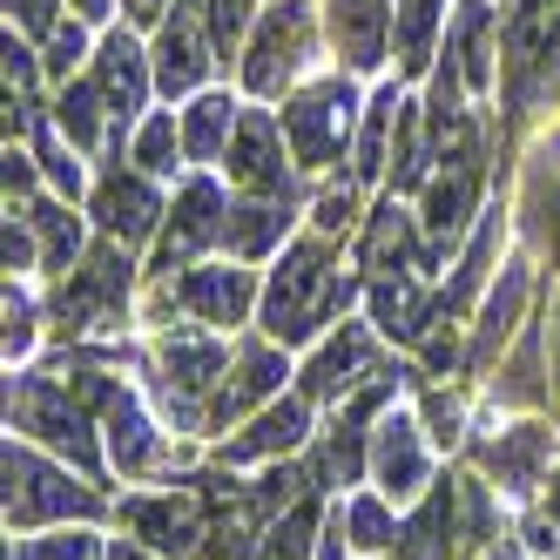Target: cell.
<instances>
[{"instance_id":"20","label":"cell","mask_w":560,"mask_h":560,"mask_svg":"<svg viewBox=\"0 0 560 560\" xmlns=\"http://www.w3.org/2000/svg\"><path fill=\"white\" fill-rule=\"evenodd\" d=\"M304 439H311V398H270V406L250 419V432L223 446V459H230V466L277 459V453H298Z\"/></svg>"},{"instance_id":"5","label":"cell","mask_w":560,"mask_h":560,"mask_svg":"<svg viewBox=\"0 0 560 560\" xmlns=\"http://www.w3.org/2000/svg\"><path fill=\"white\" fill-rule=\"evenodd\" d=\"M311 61V0H277L257 21L244 48V89L250 95H284Z\"/></svg>"},{"instance_id":"51","label":"cell","mask_w":560,"mask_h":560,"mask_svg":"<svg viewBox=\"0 0 560 560\" xmlns=\"http://www.w3.org/2000/svg\"><path fill=\"white\" fill-rule=\"evenodd\" d=\"M487 560H527V553H513V547H487Z\"/></svg>"},{"instance_id":"9","label":"cell","mask_w":560,"mask_h":560,"mask_svg":"<svg viewBox=\"0 0 560 560\" xmlns=\"http://www.w3.org/2000/svg\"><path fill=\"white\" fill-rule=\"evenodd\" d=\"M223 170H230V183L244 189V196H277V203H298V176H291V163H284L277 122H270V115H257V108L236 122Z\"/></svg>"},{"instance_id":"13","label":"cell","mask_w":560,"mask_h":560,"mask_svg":"<svg viewBox=\"0 0 560 560\" xmlns=\"http://www.w3.org/2000/svg\"><path fill=\"white\" fill-rule=\"evenodd\" d=\"M506 82H513V102H527V108H540V102L560 89V14H547V8H527V14H520Z\"/></svg>"},{"instance_id":"19","label":"cell","mask_w":560,"mask_h":560,"mask_svg":"<svg viewBox=\"0 0 560 560\" xmlns=\"http://www.w3.org/2000/svg\"><path fill=\"white\" fill-rule=\"evenodd\" d=\"M122 520L136 527V540L163 547V553H196L203 547V506L196 493H163V500H129Z\"/></svg>"},{"instance_id":"17","label":"cell","mask_w":560,"mask_h":560,"mask_svg":"<svg viewBox=\"0 0 560 560\" xmlns=\"http://www.w3.org/2000/svg\"><path fill=\"white\" fill-rule=\"evenodd\" d=\"M102 432H108V459L122 466L129 479H149V472L170 466V439H163V425L142 412L136 392H115V406L102 412Z\"/></svg>"},{"instance_id":"21","label":"cell","mask_w":560,"mask_h":560,"mask_svg":"<svg viewBox=\"0 0 560 560\" xmlns=\"http://www.w3.org/2000/svg\"><path fill=\"white\" fill-rule=\"evenodd\" d=\"M425 250L432 244H419V223L385 196V203L372 210V230H365V270H372V284H378V277H419Z\"/></svg>"},{"instance_id":"6","label":"cell","mask_w":560,"mask_h":560,"mask_svg":"<svg viewBox=\"0 0 560 560\" xmlns=\"http://www.w3.org/2000/svg\"><path fill=\"white\" fill-rule=\"evenodd\" d=\"M351 115H358V95H351V82H338V74L304 89L298 102H284V136H291L298 170H331L338 163V149L351 136Z\"/></svg>"},{"instance_id":"49","label":"cell","mask_w":560,"mask_h":560,"mask_svg":"<svg viewBox=\"0 0 560 560\" xmlns=\"http://www.w3.org/2000/svg\"><path fill=\"white\" fill-rule=\"evenodd\" d=\"M108 560H149V553H142V547H136V540H122V547H115V553H108Z\"/></svg>"},{"instance_id":"38","label":"cell","mask_w":560,"mask_h":560,"mask_svg":"<svg viewBox=\"0 0 560 560\" xmlns=\"http://www.w3.org/2000/svg\"><path fill=\"white\" fill-rule=\"evenodd\" d=\"M385 406H392V378H372L365 392H351L345 406H338V425H345V432H358V425H365V419H378Z\"/></svg>"},{"instance_id":"44","label":"cell","mask_w":560,"mask_h":560,"mask_svg":"<svg viewBox=\"0 0 560 560\" xmlns=\"http://www.w3.org/2000/svg\"><path fill=\"white\" fill-rule=\"evenodd\" d=\"M8 14H14L27 34H55V0H8Z\"/></svg>"},{"instance_id":"23","label":"cell","mask_w":560,"mask_h":560,"mask_svg":"<svg viewBox=\"0 0 560 560\" xmlns=\"http://www.w3.org/2000/svg\"><path fill=\"white\" fill-rule=\"evenodd\" d=\"M291 203H277V196H244V203L230 210V223H223V244H230V257L236 264H264L277 244H284V230H291Z\"/></svg>"},{"instance_id":"22","label":"cell","mask_w":560,"mask_h":560,"mask_svg":"<svg viewBox=\"0 0 560 560\" xmlns=\"http://www.w3.org/2000/svg\"><path fill=\"white\" fill-rule=\"evenodd\" d=\"M95 89H102L115 122H136V108L149 95V68H142V48L129 42L122 27H115L108 42H102V55H95Z\"/></svg>"},{"instance_id":"43","label":"cell","mask_w":560,"mask_h":560,"mask_svg":"<svg viewBox=\"0 0 560 560\" xmlns=\"http://www.w3.org/2000/svg\"><path fill=\"white\" fill-rule=\"evenodd\" d=\"M42 170L55 176V189H68V196H82V163H74V155H61L48 136H42Z\"/></svg>"},{"instance_id":"33","label":"cell","mask_w":560,"mask_h":560,"mask_svg":"<svg viewBox=\"0 0 560 560\" xmlns=\"http://www.w3.org/2000/svg\"><path fill=\"white\" fill-rule=\"evenodd\" d=\"M136 163L142 176H176V155H183V136H176V115H149V122L136 129Z\"/></svg>"},{"instance_id":"37","label":"cell","mask_w":560,"mask_h":560,"mask_svg":"<svg viewBox=\"0 0 560 560\" xmlns=\"http://www.w3.org/2000/svg\"><path fill=\"white\" fill-rule=\"evenodd\" d=\"M21 560H102V540L89 527H74V534H48V540H27Z\"/></svg>"},{"instance_id":"28","label":"cell","mask_w":560,"mask_h":560,"mask_svg":"<svg viewBox=\"0 0 560 560\" xmlns=\"http://www.w3.org/2000/svg\"><path fill=\"white\" fill-rule=\"evenodd\" d=\"M27 223L42 236V270L68 277V264H82V217H68L61 203H27Z\"/></svg>"},{"instance_id":"3","label":"cell","mask_w":560,"mask_h":560,"mask_svg":"<svg viewBox=\"0 0 560 560\" xmlns=\"http://www.w3.org/2000/svg\"><path fill=\"white\" fill-rule=\"evenodd\" d=\"M95 513H102L95 487L68 479L55 459L34 453L27 439H8V527L34 534V527H48V520H95Z\"/></svg>"},{"instance_id":"1","label":"cell","mask_w":560,"mask_h":560,"mask_svg":"<svg viewBox=\"0 0 560 560\" xmlns=\"http://www.w3.org/2000/svg\"><path fill=\"white\" fill-rule=\"evenodd\" d=\"M115 378L74 365V372H27L8 385V425H21L27 439L68 453L82 472H95V432H89V412H108L115 406Z\"/></svg>"},{"instance_id":"12","label":"cell","mask_w":560,"mask_h":560,"mask_svg":"<svg viewBox=\"0 0 560 560\" xmlns=\"http://www.w3.org/2000/svg\"><path fill=\"white\" fill-rule=\"evenodd\" d=\"M170 291H176V311L203 317V325H244L257 304V277L244 264H189Z\"/></svg>"},{"instance_id":"14","label":"cell","mask_w":560,"mask_h":560,"mask_svg":"<svg viewBox=\"0 0 560 560\" xmlns=\"http://www.w3.org/2000/svg\"><path fill=\"white\" fill-rule=\"evenodd\" d=\"M89 210H95V223H102V236L108 244H142V236H155V223H163L170 210L155 203V189H149V176H136V170H108L102 183H95V196H89Z\"/></svg>"},{"instance_id":"40","label":"cell","mask_w":560,"mask_h":560,"mask_svg":"<svg viewBox=\"0 0 560 560\" xmlns=\"http://www.w3.org/2000/svg\"><path fill=\"white\" fill-rule=\"evenodd\" d=\"M27 351H34V304H27V291L8 284V365Z\"/></svg>"},{"instance_id":"32","label":"cell","mask_w":560,"mask_h":560,"mask_svg":"<svg viewBox=\"0 0 560 560\" xmlns=\"http://www.w3.org/2000/svg\"><path fill=\"white\" fill-rule=\"evenodd\" d=\"M385 506H392L385 493H365V500H351V506H345V534H351V547H365V553L398 547V520H392Z\"/></svg>"},{"instance_id":"48","label":"cell","mask_w":560,"mask_h":560,"mask_svg":"<svg viewBox=\"0 0 560 560\" xmlns=\"http://www.w3.org/2000/svg\"><path fill=\"white\" fill-rule=\"evenodd\" d=\"M74 14H82V21H102V14H108V0H74Z\"/></svg>"},{"instance_id":"24","label":"cell","mask_w":560,"mask_h":560,"mask_svg":"<svg viewBox=\"0 0 560 560\" xmlns=\"http://www.w3.org/2000/svg\"><path fill=\"white\" fill-rule=\"evenodd\" d=\"M189 8H196V0H189ZM189 8L163 27V42H155V89H163V95H196V89H203V74H210L203 34L189 27Z\"/></svg>"},{"instance_id":"29","label":"cell","mask_w":560,"mask_h":560,"mask_svg":"<svg viewBox=\"0 0 560 560\" xmlns=\"http://www.w3.org/2000/svg\"><path fill=\"white\" fill-rule=\"evenodd\" d=\"M487 34H493V8H487V0H466V8H459V27H453V55H459V74H466L472 95H487V74H493Z\"/></svg>"},{"instance_id":"39","label":"cell","mask_w":560,"mask_h":560,"mask_svg":"<svg viewBox=\"0 0 560 560\" xmlns=\"http://www.w3.org/2000/svg\"><path fill=\"white\" fill-rule=\"evenodd\" d=\"M250 27V0H210V42L217 48H236Z\"/></svg>"},{"instance_id":"25","label":"cell","mask_w":560,"mask_h":560,"mask_svg":"<svg viewBox=\"0 0 560 560\" xmlns=\"http://www.w3.org/2000/svg\"><path fill=\"white\" fill-rule=\"evenodd\" d=\"M453 527H459V493H425L419 513L398 527V560H446L453 553Z\"/></svg>"},{"instance_id":"42","label":"cell","mask_w":560,"mask_h":560,"mask_svg":"<svg viewBox=\"0 0 560 560\" xmlns=\"http://www.w3.org/2000/svg\"><path fill=\"white\" fill-rule=\"evenodd\" d=\"M82 48H89V34H82V21H68V27H55V34H48V74H68L74 61H82Z\"/></svg>"},{"instance_id":"35","label":"cell","mask_w":560,"mask_h":560,"mask_svg":"<svg viewBox=\"0 0 560 560\" xmlns=\"http://www.w3.org/2000/svg\"><path fill=\"white\" fill-rule=\"evenodd\" d=\"M534 351H540V331H527V345H520V358L493 378V398L500 406H534L540 398V378H534Z\"/></svg>"},{"instance_id":"30","label":"cell","mask_w":560,"mask_h":560,"mask_svg":"<svg viewBox=\"0 0 560 560\" xmlns=\"http://www.w3.org/2000/svg\"><path fill=\"white\" fill-rule=\"evenodd\" d=\"M102 115H108V102H102V89H95V82H74V89L55 102V122H61V136H68L74 149H102V142H108Z\"/></svg>"},{"instance_id":"36","label":"cell","mask_w":560,"mask_h":560,"mask_svg":"<svg viewBox=\"0 0 560 560\" xmlns=\"http://www.w3.org/2000/svg\"><path fill=\"white\" fill-rule=\"evenodd\" d=\"M527 210H534V236H540V250L560 264V183L534 176V183H527Z\"/></svg>"},{"instance_id":"16","label":"cell","mask_w":560,"mask_h":560,"mask_svg":"<svg viewBox=\"0 0 560 560\" xmlns=\"http://www.w3.org/2000/svg\"><path fill=\"white\" fill-rule=\"evenodd\" d=\"M284 385V358H277L270 345H244L236 351V365L223 372V385L210 392V412H203V432H223L230 419H250L264 398Z\"/></svg>"},{"instance_id":"27","label":"cell","mask_w":560,"mask_h":560,"mask_svg":"<svg viewBox=\"0 0 560 560\" xmlns=\"http://www.w3.org/2000/svg\"><path fill=\"white\" fill-rule=\"evenodd\" d=\"M236 102L230 95H196L189 115H183V155L189 163H217V155H230V136H236Z\"/></svg>"},{"instance_id":"8","label":"cell","mask_w":560,"mask_h":560,"mask_svg":"<svg viewBox=\"0 0 560 560\" xmlns=\"http://www.w3.org/2000/svg\"><path fill=\"white\" fill-rule=\"evenodd\" d=\"M223 223H230V203H223V189L210 176H189L176 189V210L163 223V244H155V277H176L196 264V250H210L223 244Z\"/></svg>"},{"instance_id":"26","label":"cell","mask_w":560,"mask_h":560,"mask_svg":"<svg viewBox=\"0 0 560 560\" xmlns=\"http://www.w3.org/2000/svg\"><path fill=\"white\" fill-rule=\"evenodd\" d=\"M331 42L351 68H378L385 55V0H331Z\"/></svg>"},{"instance_id":"2","label":"cell","mask_w":560,"mask_h":560,"mask_svg":"<svg viewBox=\"0 0 560 560\" xmlns=\"http://www.w3.org/2000/svg\"><path fill=\"white\" fill-rule=\"evenodd\" d=\"M351 291L358 284L338 270L331 236H304V244L284 250V264H277L270 284H264V331L277 345H311L351 304Z\"/></svg>"},{"instance_id":"52","label":"cell","mask_w":560,"mask_h":560,"mask_svg":"<svg viewBox=\"0 0 560 560\" xmlns=\"http://www.w3.org/2000/svg\"><path fill=\"white\" fill-rule=\"evenodd\" d=\"M129 8H136V14H142V21H149V14H155V8H163V0H129Z\"/></svg>"},{"instance_id":"50","label":"cell","mask_w":560,"mask_h":560,"mask_svg":"<svg viewBox=\"0 0 560 560\" xmlns=\"http://www.w3.org/2000/svg\"><path fill=\"white\" fill-rule=\"evenodd\" d=\"M547 513L560 520V472H553V487H547Z\"/></svg>"},{"instance_id":"41","label":"cell","mask_w":560,"mask_h":560,"mask_svg":"<svg viewBox=\"0 0 560 560\" xmlns=\"http://www.w3.org/2000/svg\"><path fill=\"white\" fill-rule=\"evenodd\" d=\"M459 425H466V412L453 406L446 392H432V398H425V439H439V446H453V439H459Z\"/></svg>"},{"instance_id":"34","label":"cell","mask_w":560,"mask_h":560,"mask_svg":"<svg viewBox=\"0 0 560 560\" xmlns=\"http://www.w3.org/2000/svg\"><path fill=\"white\" fill-rule=\"evenodd\" d=\"M432 34H439V0H406V14H398V61L425 68Z\"/></svg>"},{"instance_id":"46","label":"cell","mask_w":560,"mask_h":560,"mask_svg":"<svg viewBox=\"0 0 560 560\" xmlns=\"http://www.w3.org/2000/svg\"><path fill=\"white\" fill-rule=\"evenodd\" d=\"M27 163H34V155H14V149H8V203H14V196H21V203L34 196V170H27Z\"/></svg>"},{"instance_id":"4","label":"cell","mask_w":560,"mask_h":560,"mask_svg":"<svg viewBox=\"0 0 560 560\" xmlns=\"http://www.w3.org/2000/svg\"><path fill=\"white\" fill-rule=\"evenodd\" d=\"M155 365H163V398H170V419L176 425H203L210 412V392L223 385V372L236 365L223 338H203V331H170L155 345Z\"/></svg>"},{"instance_id":"18","label":"cell","mask_w":560,"mask_h":560,"mask_svg":"<svg viewBox=\"0 0 560 560\" xmlns=\"http://www.w3.org/2000/svg\"><path fill=\"white\" fill-rule=\"evenodd\" d=\"M527 291H534V270L527 264H506L493 284H487V298H479V325H472V365H493L500 358V345L520 331V311H527Z\"/></svg>"},{"instance_id":"47","label":"cell","mask_w":560,"mask_h":560,"mask_svg":"<svg viewBox=\"0 0 560 560\" xmlns=\"http://www.w3.org/2000/svg\"><path fill=\"white\" fill-rule=\"evenodd\" d=\"M547 331H553V412H560V304H553V317H547Z\"/></svg>"},{"instance_id":"7","label":"cell","mask_w":560,"mask_h":560,"mask_svg":"<svg viewBox=\"0 0 560 560\" xmlns=\"http://www.w3.org/2000/svg\"><path fill=\"white\" fill-rule=\"evenodd\" d=\"M61 317H68V331H122V317H129V257H122V244H102L82 270H68Z\"/></svg>"},{"instance_id":"45","label":"cell","mask_w":560,"mask_h":560,"mask_svg":"<svg viewBox=\"0 0 560 560\" xmlns=\"http://www.w3.org/2000/svg\"><path fill=\"white\" fill-rule=\"evenodd\" d=\"M27 89H34V55L8 34V95H27Z\"/></svg>"},{"instance_id":"31","label":"cell","mask_w":560,"mask_h":560,"mask_svg":"<svg viewBox=\"0 0 560 560\" xmlns=\"http://www.w3.org/2000/svg\"><path fill=\"white\" fill-rule=\"evenodd\" d=\"M398 108H406V102H398L392 89L365 108V136H358V163H351V183H358V189L385 170V142H392V129H398Z\"/></svg>"},{"instance_id":"11","label":"cell","mask_w":560,"mask_h":560,"mask_svg":"<svg viewBox=\"0 0 560 560\" xmlns=\"http://www.w3.org/2000/svg\"><path fill=\"white\" fill-rule=\"evenodd\" d=\"M378 365V331L372 325H338L325 345L311 351V365H304V398L311 406H345L351 385L365 378Z\"/></svg>"},{"instance_id":"15","label":"cell","mask_w":560,"mask_h":560,"mask_svg":"<svg viewBox=\"0 0 560 560\" xmlns=\"http://www.w3.org/2000/svg\"><path fill=\"white\" fill-rule=\"evenodd\" d=\"M479 472H493L500 479V493H513V500H527L534 487H540V472H547V459H553V425H540V419H527V425H506L500 439H479Z\"/></svg>"},{"instance_id":"10","label":"cell","mask_w":560,"mask_h":560,"mask_svg":"<svg viewBox=\"0 0 560 560\" xmlns=\"http://www.w3.org/2000/svg\"><path fill=\"white\" fill-rule=\"evenodd\" d=\"M372 479H378V493H385L392 506L425 500L432 459H425V432H419L406 412H385V419H378V432H372Z\"/></svg>"}]
</instances>
